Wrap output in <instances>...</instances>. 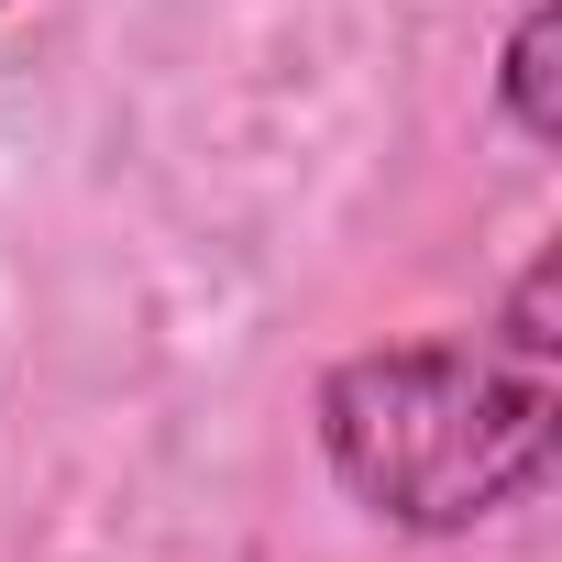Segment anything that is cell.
<instances>
[{
	"mask_svg": "<svg viewBox=\"0 0 562 562\" xmlns=\"http://www.w3.org/2000/svg\"><path fill=\"white\" fill-rule=\"evenodd\" d=\"M331 485L408 529V540H463L507 507H529L562 463V397L540 364L474 353V342H375L342 353L310 397Z\"/></svg>",
	"mask_w": 562,
	"mask_h": 562,
	"instance_id": "obj_1",
	"label": "cell"
},
{
	"mask_svg": "<svg viewBox=\"0 0 562 562\" xmlns=\"http://www.w3.org/2000/svg\"><path fill=\"white\" fill-rule=\"evenodd\" d=\"M551 288H562V254H529V276H518V288H507V353L518 364H551Z\"/></svg>",
	"mask_w": 562,
	"mask_h": 562,
	"instance_id": "obj_3",
	"label": "cell"
},
{
	"mask_svg": "<svg viewBox=\"0 0 562 562\" xmlns=\"http://www.w3.org/2000/svg\"><path fill=\"white\" fill-rule=\"evenodd\" d=\"M496 122L518 144H562V0H529L496 56Z\"/></svg>",
	"mask_w": 562,
	"mask_h": 562,
	"instance_id": "obj_2",
	"label": "cell"
}]
</instances>
